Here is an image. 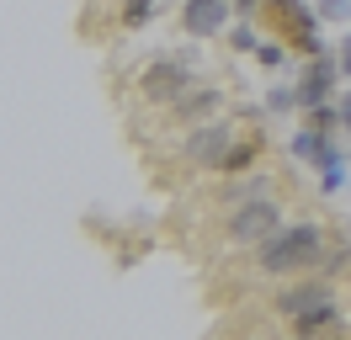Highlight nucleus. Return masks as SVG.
I'll list each match as a JSON object with an SVG mask.
<instances>
[{
	"label": "nucleus",
	"mask_w": 351,
	"mask_h": 340,
	"mask_svg": "<svg viewBox=\"0 0 351 340\" xmlns=\"http://www.w3.org/2000/svg\"><path fill=\"white\" fill-rule=\"evenodd\" d=\"M149 11H154V0H128V5H123V27H144Z\"/></svg>",
	"instance_id": "ddd939ff"
},
{
	"label": "nucleus",
	"mask_w": 351,
	"mask_h": 340,
	"mask_svg": "<svg viewBox=\"0 0 351 340\" xmlns=\"http://www.w3.org/2000/svg\"><path fill=\"white\" fill-rule=\"evenodd\" d=\"M335 69H341V64L335 59H325V53H314V59H308V69H304V85H298V106H319L330 96V85H335Z\"/></svg>",
	"instance_id": "423d86ee"
},
{
	"label": "nucleus",
	"mask_w": 351,
	"mask_h": 340,
	"mask_svg": "<svg viewBox=\"0 0 351 340\" xmlns=\"http://www.w3.org/2000/svg\"><path fill=\"white\" fill-rule=\"evenodd\" d=\"M234 5H240V11H256V5H261V0H234Z\"/></svg>",
	"instance_id": "412c9836"
},
{
	"label": "nucleus",
	"mask_w": 351,
	"mask_h": 340,
	"mask_svg": "<svg viewBox=\"0 0 351 340\" xmlns=\"http://www.w3.org/2000/svg\"><path fill=\"white\" fill-rule=\"evenodd\" d=\"M341 123L351 127V90H346V96H341Z\"/></svg>",
	"instance_id": "aec40b11"
},
{
	"label": "nucleus",
	"mask_w": 351,
	"mask_h": 340,
	"mask_svg": "<svg viewBox=\"0 0 351 340\" xmlns=\"http://www.w3.org/2000/svg\"><path fill=\"white\" fill-rule=\"evenodd\" d=\"M319 303H330V287H287V293L277 298V308H282L287 319L308 314V308H319Z\"/></svg>",
	"instance_id": "1a4fd4ad"
},
{
	"label": "nucleus",
	"mask_w": 351,
	"mask_h": 340,
	"mask_svg": "<svg viewBox=\"0 0 351 340\" xmlns=\"http://www.w3.org/2000/svg\"><path fill=\"white\" fill-rule=\"evenodd\" d=\"M277 229H282V208L266 202V197H245L240 208H234V218H229L234 239H271Z\"/></svg>",
	"instance_id": "7ed1b4c3"
},
{
	"label": "nucleus",
	"mask_w": 351,
	"mask_h": 340,
	"mask_svg": "<svg viewBox=\"0 0 351 340\" xmlns=\"http://www.w3.org/2000/svg\"><path fill=\"white\" fill-rule=\"evenodd\" d=\"M314 11H319L325 21H351V0H319Z\"/></svg>",
	"instance_id": "dca6fc26"
},
{
	"label": "nucleus",
	"mask_w": 351,
	"mask_h": 340,
	"mask_svg": "<svg viewBox=\"0 0 351 340\" xmlns=\"http://www.w3.org/2000/svg\"><path fill=\"white\" fill-rule=\"evenodd\" d=\"M341 75H351V38L341 42Z\"/></svg>",
	"instance_id": "6ab92c4d"
},
{
	"label": "nucleus",
	"mask_w": 351,
	"mask_h": 340,
	"mask_svg": "<svg viewBox=\"0 0 351 340\" xmlns=\"http://www.w3.org/2000/svg\"><path fill=\"white\" fill-rule=\"evenodd\" d=\"M266 101H271V112H293V106H298V90H282V85H277Z\"/></svg>",
	"instance_id": "f3484780"
},
{
	"label": "nucleus",
	"mask_w": 351,
	"mask_h": 340,
	"mask_svg": "<svg viewBox=\"0 0 351 340\" xmlns=\"http://www.w3.org/2000/svg\"><path fill=\"white\" fill-rule=\"evenodd\" d=\"M256 59H261L266 69H282V59H287V48H282V42H256Z\"/></svg>",
	"instance_id": "4468645a"
},
{
	"label": "nucleus",
	"mask_w": 351,
	"mask_h": 340,
	"mask_svg": "<svg viewBox=\"0 0 351 340\" xmlns=\"http://www.w3.org/2000/svg\"><path fill=\"white\" fill-rule=\"evenodd\" d=\"M256 149H261V138L256 133H245V138H234V149H229V160H223V170L234 175V170H245L250 160H256Z\"/></svg>",
	"instance_id": "9b49d317"
},
{
	"label": "nucleus",
	"mask_w": 351,
	"mask_h": 340,
	"mask_svg": "<svg viewBox=\"0 0 351 340\" xmlns=\"http://www.w3.org/2000/svg\"><path fill=\"white\" fill-rule=\"evenodd\" d=\"M234 138H240V133H234V127H223V123H197V133L186 138V154H192L197 165H208V170H223Z\"/></svg>",
	"instance_id": "20e7f679"
},
{
	"label": "nucleus",
	"mask_w": 351,
	"mask_h": 340,
	"mask_svg": "<svg viewBox=\"0 0 351 340\" xmlns=\"http://www.w3.org/2000/svg\"><path fill=\"white\" fill-rule=\"evenodd\" d=\"M181 21H186V32H192V38H213L223 21H229V5H223V0H186Z\"/></svg>",
	"instance_id": "0eeeda50"
},
{
	"label": "nucleus",
	"mask_w": 351,
	"mask_h": 340,
	"mask_svg": "<svg viewBox=\"0 0 351 340\" xmlns=\"http://www.w3.org/2000/svg\"><path fill=\"white\" fill-rule=\"evenodd\" d=\"M330 144V133H319V127H304V133H293V154L298 160H319Z\"/></svg>",
	"instance_id": "9d476101"
},
{
	"label": "nucleus",
	"mask_w": 351,
	"mask_h": 340,
	"mask_svg": "<svg viewBox=\"0 0 351 340\" xmlns=\"http://www.w3.org/2000/svg\"><path fill=\"white\" fill-rule=\"evenodd\" d=\"M341 186H346V165L335 160V165H325V170H319V191H341Z\"/></svg>",
	"instance_id": "2eb2a0df"
},
{
	"label": "nucleus",
	"mask_w": 351,
	"mask_h": 340,
	"mask_svg": "<svg viewBox=\"0 0 351 340\" xmlns=\"http://www.w3.org/2000/svg\"><path fill=\"white\" fill-rule=\"evenodd\" d=\"M229 48H240V53H245V48H256V32H250V27L240 21V27L229 32Z\"/></svg>",
	"instance_id": "a211bd4d"
},
{
	"label": "nucleus",
	"mask_w": 351,
	"mask_h": 340,
	"mask_svg": "<svg viewBox=\"0 0 351 340\" xmlns=\"http://www.w3.org/2000/svg\"><path fill=\"white\" fill-rule=\"evenodd\" d=\"M171 106H176V117H186V123H208V117L219 112V90H208V85H186L181 101H171Z\"/></svg>",
	"instance_id": "6e6552de"
},
{
	"label": "nucleus",
	"mask_w": 351,
	"mask_h": 340,
	"mask_svg": "<svg viewBox=\"0 0 351 340\" xmlns=\"http://www.w3.org/2000/svg\"><path fill=\"white\" fill-rule=\"evenodd\" d=\"M335 123H341V106H330V101L308 106V127H319V133H330Z\"/></svg>",
	"instance_id": "f8f14e48"
},
{
	"label": "nucleus",
	"mask_w": 351,
	"mask_h": 340,
	"mask_svg": "<svg viewBox=\"0 0 351 340\" xmlns=\"http://www.w3.org/2000/svg\"><path fill=\"white\" fill-rule=\"evenodd\" d=\"M144 96H149V101H181V90H186V85H192V69H186V64L181 59H154L149 69H144Z\"/></svg>",
	"instance_id": "39448f33"
},
{
	"label": "nucleus",
	"mask_w": 351,
	"mask_h": 340,
	"mask_svg": "<svg viewBox=\"0 0 351 340\" xmlns=\"http://www.w3.org/2000/svg\"><path fill=\"white\" fill-rule=\"evenodd\" d=\"M314 16H319V11H308L304 0H271V21H277V32H282V38L293 42L298 53H308V59L319 53V38H314Z\"/></svg>",
	"instance_id": "f03ea898"
},
{
	"label": "nucleus",
	"mask_w": 351,
	"mask_h": 340,
	"mask_svg": "<svg viewBox=\"0 0 351 340\" xmlns=\"http://www.w3.org/2000/svg\"><path fill=\"white\" fill-rule=\"evenodd\" d=\"M261 266L266 271H308V266H325V229H314V223L277 229L271 239H261Z\"/></svg>",
	"instance_id": "f257e3e1"
}]
</instances>
